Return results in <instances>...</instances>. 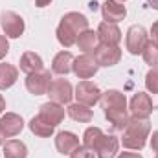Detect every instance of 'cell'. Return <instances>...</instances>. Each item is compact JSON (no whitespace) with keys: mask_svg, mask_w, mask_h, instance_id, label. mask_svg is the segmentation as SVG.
Masks as SVG:
<instances>
[{"mask_svg":"<svg viewBox=\"0 0 158 158\" xmlns=\"http://www.w3.org/2000/svg\"><path fill=\"white\" fill-rule=\"evenodd\" d=\"M85 30H88V19L77 11H70L61 19L55 33H57V40L61 42V46L70 48L76 44L79 33Z\"/></svg>","mask_w":158,"mask_h":158,"instance_id":"obj_1","label":"cell"},{"mask_svg":"<svg viewBox=\"0 0 158 158\" xmlns=\"http://www.w3.org/2000/svg\"><path fill=\"white\" fill-rule=\"evenodd\" d=\"M151 132V123L147 119L140 118H129L125 129H123V136H121V143L127 149H134V151H142L145 147V142L149 138Z\"/></svg>","mask_w":158,"mask_h":158,"instance_id":"obj_2","label":"cell"},{"mask_svg":"<svg viewBox=\"0 0 158 158\" xmlns=\"http://www.w3.org/2000/svg\"><path fill=\"white\" fill-rule=\"evenodd\" d=\"M101 90H99V86L96 85V83H92V81H86V79H83V81H79L77 86H76V99H77V103L81 105H86V107H94L99 99H101Z\"/></svg>","mask_w":158,"mask_h":158,"instance_id":"obj_3","label":"cell"},{"mask_svg":"<svg viewBox=\"0 0 158 158\" xmlns=\"http://www.w3.org/2000/svg\"><path fill=\"white\" fill-rule=\"evenodd\" d=\"M46 94L50 96V101H55L59 105H70L74 98V88L66 79H52Z\"/></svg>","mask_w":158,"mask_h":158,"instance_id":"obj_4","label":"cell"},{"mask_svg":"<svg viewBox=\"0 0 158 158\" xmlns=\"http://www.w3.org/2000/svg\"><path fill=\"white\" fill-rule=\"evenodd\" d=\"M0 26L6 33V37H11V39H19L22 33H24V19L15 13V11H2L0 15Z\"/></svg>","mask_w":158,"mask_h":158,"instance_id":"obj_5","label":"cell"},{"mask_svg":"<svg viewBox=\"0 0 158 158\" xmlns=\"http://www.w3.org/2000/svg\"><path fill=\"white\" fill-rule=\"evenodd\" d=\"M99 64L94 57V53H83L74 59V64H72V70L79 79H90L96 76Z\"/></svg>","mask_w":158,"mask_h":158,"instance_id":"obj_6","label":"cell"},{"mask_svg":"<svg viewBox=\"0 0 158 158\" xmlns=\"http://www.w3.org/2000/svg\"><path fill=\"white\" fill-rule=\"evenodd\" d=\"M145 44H147V31H145V28H143V26L134 24V26H131V28L127 30L125 46H127L129 53H132V55L142 53V52H143V48H145Z\"/></svg>","mask_w":158,"mask_h":158,"instance_id":"obj_7","label":"cell"},{"mask_svg":"<svg viewBox=\"0 0 158 158\" xmlns=\"http://www.w3.org/2000/svg\"><path fill=\"white\" fill-rule=\"evenodd\" d=\"M131 114L132 118H140V119H147L153 112V99L149 94L145 92H136L129 103Z\"/></svg>","mask_w":158,"mask_h":158,"instance_id":"obj_8","label":"cell"},{"mask_svg":"<svg viewBox=\"0 0 158 158\" xmlns=\"http://www.w3.org/2000/svg\"><path fill=\"white\" fill-rule=\"evenodd\" d=\"M92 53H94L99 66H114L121 59L119 46H110V44H98Z\"/></svg>","mask_w":158,"mask_h":158,"instance_id":"obj_9","label":"cell"},{"mask_svg":"<svg viewBox=\"0 0 158 158\" xmlns=\"http://www.w3.org/2000/svg\"><path fill=\"white\" fill-rule=\"evenodd\" d=\"M52 83V74L50 70H40V72H35V74H30L26 77V88L30 94L33 96H42L48 92V86Z\"/></svg>","mask_w":158,"mask_h":158,"instance_id":"obj_10","label":"cell"},{"mask_svg":"<svg viewBox=\"0 0 158 158\" xmlns=\"http://www.w3.org/2000/svg\"><path fill=\"white\" fill-rule=\"evenodd\" d=\"M37 116L42 121L50 123L52 127H57L64 119V109H63V105H59L55 101H48V103H42L39 107V114Z\"/></svg>","mask_w":158,"mask_h":158,"instance_id":"obj_11","label":"cell"},{"mask_svg":"<svg viewBox=\"0 0 158 158\" xmlns=\"http://www.w3.org/2000/svg\"><path fill=\"white\" fill-rule=\"evenodd\" d=\"M101 109L103 112H110V110H125L127 109V98L123 92L119 90H107L101 94Z\"/></svg>","mask_w":158,"mask_h":158,"instance_id":"obj_12","label":"cell"},{"mask_svg":"<svg viewBox=\"0 0 158 158\" xmlns=\"http://www.w3.org/2000/svg\"><path fill=\"white\" fill-rule=\"evenodd\" d=\"M101 15H103V20L105 22L116 24V22L123 20L127 17V9H125V6L121 2H118V0H105L101 4Z\"/></svg>","mask_w":158,"mask_h":158,"instance_id":"obj_13","label":"cell"},{"mask_svg":"<svg viewBox=\"0 0 158 158\" xmlns=\"http://www.w3.org/2000/svg\"><path fill=\"white\" fill-rule=\"evenodd\" d=\"M22 129H24V119L15 112H6L0 118V131L6 138H13V136L20 134Z\"/></svg>","mask_w":158,"mask_h":158,"instance_id":"obj_14","label":"cell"},{"mask_svg":"<svg viewBox=\"0 0 158 158\" xmlns=\"http://www.w3.org/2000/svg\"><path fill=\"white\" fill-rule=\"evenodd\" d=\"M119 149V140L116 136H109V134H103L99 138V142L96 143L94 147V153L98 158H114L116 153Z\"/></svg>","mask_w":158,"mask_h":158,"instance_id":"obj_15","label":"cell"},{"mask_svg":"<svg viewBox=\"0 0 158 158\" xmlns=\"http://www.w3.org/2000/svg\"><path fill=\"white\" fill-rule=\"evenodd\" d=\"M98 39L101 40V44L118 46L119 40H121V31L112 22H101L99 28H98Z\"/></svg>","mask_w":158,"mask_h":158,"instance_id":"obj_16","label":"cell"},{"mask_svg":"<svg viewBox=\"0 0 158 158\" xmlns=\"http://www.w3.org/2000/svg\"><path fill=\"white\" fill-rule=\"evenodd\" d=\"M55 147L61 155H70L76 147H79V138L70 131H61L55 136Z\"/></svg>","mask_w":158,"mask_h":158,"instance_id":"obj_17","label":"cell"},{"mask_svg":"<svg viewBox=\"0 0 158 158\" xmlns=\"http://www.w3.org/2000/svg\"><path fill=\"white\" fill-rule=\"evenodd\" d=\"M20 70L24 74H28V76L44 70V64H42L40 55H37L35 52H24L22 57H20Z\"/></svg>","mask_w":158,"mask_h":158,"instance_id":"obj_18","label":"cell"},{"mask_svg":"<svg viewBox=\"0 0 158 158\" xmlns=\"http://www.w3.org/2000/svg\"><path fill=\"white\" fill-rule=\"evenodd\" d=\"M72 64H74V55L70 52H59L53 61H52V70L59 76H66L68 72H72Z\"/></svg>","mask_w":158,"mask_h":158,"instance_id":"obj_19","label":"cell"},{"mask_svg":"<svg viewBox=\"0 0 158 158\" xmlns=\"http://www.w3.org/2000/svg\"><path fill=\"white\" fill-rule=\"evenodd\" d=\"M19 79V70L13 64L7 63H0V90H7L11 88Z\"/></svg>","mask_w":158,"mask_h":158,"instance_id":"obj_20","label":"cell"},{"mask_svg":"<svg viewBox=\"0 0 158 158\" xmlns=\"http://www.w3.org/2000/svg\"><path fill=\"white\" fill-rule=\"evenodd\" d=\"M98 40H99V39H98V31H94V30H85V31H81V33H79L76 44H77V48L81 50V52L90 53V52H94V50H96Z\"/></svg>","mask_w":158,"mask_h":158,"instance_id":"obj_21","label":"cell"},{"mask_svg":"<svg viewBox=\"0 0 158 158\" xmlns=\"http://www.w3.org/2000/svg\"><path fill=\"white\" fill-rule=\"evenodd\" d=\"M28 147L20 140H9L4 143V158H26Z\"/></svg>","mask_w":158,"mask_h":158,"instance_id":"obj_22","label":"cell"},{"mask_svg":"<svg viewBox=\"0 0 158 158\" xmlns=\"http://www.w3.org/2000/svg\"><path fill=\"white\" fill-rule=\"evenodd\" d=\"M68 116L74 119V121H79V123H88L92 121V110L86 107V105H81V103H70L68 109H66Z\"/></svg>","mask_w":158,"mask_h":158,"instance_id":"obj_23","label":"cell"},{"mask_svg":"<svg viewBox=\"0 0 158 158\" xmlns=\"http://www.w3.org/2000/svg\"><path fill=\"white\" fill-rule=\"evenodd\" d=\"M30 131H31L35 136H39V138H50V136L53 134L55 127H52L50 123L42 121L39 116H33V118L30 119Z\"/></svg>","mask_w":158,"mask_h":158,"instance_id":"obj_24","label":"cell"},{"mask_svg":"<svg viewBox=\"0 0 158 158\" xmlns=\"http://www.w3.org/2000/svg\"><path fill=\"white\" fill-rule=\"evenodd\" d=\"M101 136H103V131L99 127H88L83 134V145L94 151V147H96V143L99 142Z\"/></svg>","mask_w":158,"mask_h":158,"instance_id":"obj_25","label":"cell"},{"mask_svg":"<svg viewBox=\"0 0 158 158\" xmlns=\"http://www.w3.org/2000/svg\"><path fill=\"white\" fill-rule=\"evenodd\" d=\"M142 55H143V61H145L151 68H155L158 64V44L153 42V40H147V44H145Z\"/></svg>","mask_w":158,"mask_h":158,"instance_id":"obj_26","label":"cell"},{"mask_svg":"<svg viewBox=\"0 0 158 158\" xmlns=\"http://www.w3.org/2000/svg\"><path fill=\"white\" fill-rule=\"evenodd\" d=\"M145 88L151 94H158V66L151 68L145 76Z\"/></svg>","mask_w":158,"mask_h":158,"instance_id":"obj_27","label":"cell"},{"mask_svg":"<svg viewBox=\"0 0 158 158\" xmlns=\"http://www.w3.org/2000/svg\"><path fill=\"white\" fill-rule=\"evenodd\" d=\"M70 158H96V155H94L92 149H88V147H85V145H79V147H76V149L70 153Z\"/></svg>","mask_w":158,"mask_h":158,"instance_id":"obj_28","label":"cell"},{"mask_svg":"<svg viewBox=\"0 0 158 158\" xmlns=\"http://www.w3.org/2000/svg\"><path fill=\"white\" fill-rule=\"evenodd\" d=\"M7 52H9V42L4 35H0V61L7 55Z\"/></svg>","mask_w":158,"mask_h":158,"instance_id":"obj_29","label":"cell"},{"mask_svg":"<svg viewBox=\"0 0 158 158\" xmlns=\"http://www.w3.org/2000/svg\"><path fill=\"white\" fill-rule=\"evenodd\" d=\"M151 40L158 44V20L153 24V26H151Z\"/></svg>","mask_w":158,"mask_h":158,"instance_id":"obj_30","label":"cell"},{"mask_svg":"<svg viewBox=\"0 0 158 158\" xmlns=\"http://www.w3.org/2000/svg\"><path fill=\"white\" fill-rule=\"evenodd\" d=\"M151 149H153L155 153H158V131L153 132V138H151Z\"/></svg>","mask_w":158,"mask_h":158,"instance_id":"obj_31","label":"cell"},{"mask_svg":"<svg viewBox=\"0 0 158 158\" xmlns=\"http://www.w3.org/2000/svg\"><path fill=\"white\" fill-rule=\"evenodd\" d=\"M118 158H142V155H138V153H119Z\"/></svg>","mask_w":158,"mask_h":158,"instance_id":"obj_32","label":"cell"},{"mask_svg":"<svg viewBox=\"0 0 158 158\" xmlns=\"http://www.w3.org/2000/svg\"><path fill=\"white\" fill-rule=\"evenodd\" d=\"M35 2H37V7H46V6H50L52 0H35Z\"/></svg>","mask_w":158,"mask_h":158,"instance_id":"obj_33","label":"cell"},{"mask_svg":"<svg viewBox=\"0 0 158 158\" xmlns=\"http://www.w3.org/2000/svg\"><path fill=\"white\" fill-rule=\"evenodd\" d=\"M4 109H6V99H4V96L0 94V114L4 112Z\"/></svg>","mask_w":158,"mask_h":158,"instance_id":"obj_34","label":"cell"},{"mask_svg":"<svg viewBox=\"0 0 158 158\" xmlns=\"http://www.w3.org/2000/svg\"><path fill=\"white\" fill-rule=\"evenodd\" d=\"M147 2H149V6L153 9H158V0H147Z\"/></svg>","mask_w":158,"mask_h":158,"instance_id":"obj_35","label":"cell"},{"mask_svg":"<svg viewBox=\"0 0 158 158\" xmlns=\"http://www.w3.org/2000/svg\"><path fill=\"white\" fill-rule=\"evenodd\" d=\"M88 7H90L92 11H96V9H98V4H96V2H90V6H88Z\"/></svg>","mask_w":158,"mask_h":158,"instance_id":"obj_36","label":"cell"},{"mask_svg":"<svg viewBox=\"0 0 158 158\" xmlns=\"http://www.w3.org/2000/svg\"><path fill=\"white\" fill-rule=\"evenodd\" d=\"M4 140H6V136H4L2 131H0V145H4Z\"/></svg>","mask_w":158,"mask_h":158,"instance_id":"obj_37","label":"cell"},{"mask_svg":"<svg viewBox=\"0 0 158 158\" xmlns=\"http://www.w3.org/2000/svg\"><path fill=\"white\" fill-rule=\"evenodd\" d=\"M118 2H125V0H118Z\"/></svg>","mask_w":158,"mask_h":158,"instance_id":"obj_38","label":"cell"},{"mask_svg":"<svg viewBox=\"0 0 158 158\" xmlns=\"http://www.w3.org/2000/svg\"><path fill=\"white\" fill-rule=\"evenodd\" d=\"M156 158H158V156H156Z\"/></svg>","mask_w":158,"mask_h":158,"instance_id":"obj_39","label":"cell"}]
</instances>
